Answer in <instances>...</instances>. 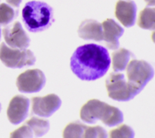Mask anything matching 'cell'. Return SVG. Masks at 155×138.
<instances>
[{
    "label": "cell",
    "instance_id": "277c9868",
    "mask_svg": "<svg viewBox=\"0 0 155 138\" xmlns=\"http://www.w3.org/2000/svg\"><path fill=\"white\" fill-rule=\"evenodd\" d=\"M126 71L129 86L136 95L143 90L154 74L153 68L149 63L137 59L130 60L126 67Z\"/></svg>",
    "mask_w": 155,
    "mask_h": 138
},
{
    "label": "cell",
    "instance_id": "6da1fadb",
    "mask_svg": "<svg viewBox=\"0 0 155 138\" xmlns=\"http://www.w3.org/2000/svg\"><path fill=\"white\" fill-rule=\"evenodd\" d=\"M111 65L107 50L101 45L88 44L78 47L72 55L70 67L82 80H96L103 77Z\"/></svg>",
    "mask_w": 155,
    "mask_h": 138
},
{
    "label": "cell",
    "instance_id": "52a82bcc",
    "mask_svg": "<svg viewBox=\"0 0 155 138\" xmlns=\"http://www.w3.org/2000/svg\"><path fill=\"white\" fill-rule=\"evenodd\" d=\"M45 84V74L39 69H29L21 73L16 80L19 91L35 93L40 91Z\"/></svg>",
    "mask_w": 155,
    "mask_h": 138
},
{
    "label": "cell",
    "instance_id": "8992f818",
    "mask_svg": "<svg viewBox=\"0 0 155 138\" xmlns=\"http://www.w3.org/2000/svg\"><path fill=\"white\" fill-rule=\"evenodd\" d=\"M108 97L116 101H129L137 96L132 91L123 74L110 73L106 80Z\"/></svg>",
    "mask_w": 155,
    "mask_h": 138
},
{
    "label": "cell",
    "instance_id": "4fadbf2b",
    "mask_svg": "<svg viewBox=\"0 0 155 138\" xmlns=\"http://www.w3.org/2000/svg\"><path fill=\"white\" fill-rule=\"evenodd\" d=\"M78 34L84 40H103V28L102 25L95 20H85L80 24L78 28Z\"/></svg>",
    "mask_w": 155,
    "mask_h": 138
},
{
    "label": "cell",
    "instance_id": "e0dca14e",
    "mask_svg": "<svg viewBox=\"0 0 155 138\" xmlns=\"http://www.w3.org/2000/svg\"><path fill=\"white\" fill-rule=\"evenodd\" d=\"M86 125L79 121L68 124L63 130V137H84Z\"/></svg>",
    "mask_w": 155,
    "mask_h": 138
},
{
    "label": "cell",
    "instance_id": "30bf717a",
    "mask_svg": "<svg viewBox=\"0 0 155 138\" xmlns=\"http://www.w3.org/2000/svg\"><path fill=\"white\" fill-rule=\"evenodd\" d=\"M29 110V99L22 95H16L12 97L7 107V118L14 124H20L26 119Z\"/></svg>",
    "mask_w": 155,
    "mask_h": 138
},
{
    "label": "cell",
    "instance_id": "d6986e66",
    "mask_svg": "<svg viewBox=\"0 0 155 138\" xmlns=\"http://www.w3.org/2000/svg\"><path fill=\"white\" fill-rule=\"evenodd\" d=\"M110 137H133L134 131L128 125H120L119 127L112 129L109 132Z\"/></svg>",
    "mask_w": 155,
    "mask_h": 138
},
{
    "label": "cell",
    "instance_id": "d4e9b609",
    "mask_svg": "<svg viewBox=\"0 0 155 138\" xmlns=\"http://www.w3.org/2000/svg\"><path fill=\"white\" fill-rule=\"evenodd\" d=\"M0 111H1V104H0Z\"/></svg>",
    "mask_w": 155,
    "mask_h": 138
},
{
    "label": "cell",
    "instance_id": "7c38bea8",
    "mask_svg": "<svg viewBox=\"0 0 155 138\" xmlns=\"http://www.w3.org/2000/svg\"><path fill=\"white\" fill-rule=\"evenodd\" d=\"M103 28V40L110 50L119 48V38L124 33V29L112 19H107L101 23Z\"/></svg>",
    "mask_w": 155,
    "mask_h": 138
},
{
    "label": "cell",
    "instance_id": "ffe728a7",
    "mask_svg": "<svg viewBox=\"0 0 155 138\" xmlns=\"http://www.w3.org/2000/svg\"><path fill=\"white\" fill-rule=\"evenodd\" d=\"M84 137H107V133L102 126H87Z\"/></svg>",
    "mask_w": 155,
    "mask_h": 138
},
{
    "label": "cell",
    "instance_id": "3957f363",
    "mask_svg": "<svg viewBox=\"0 0 155 138\" xmlns=\"http://www.w3.org/2000/svg\"><path fill=\"white\" fill-rule=\"evenodd\" d=\"M22 20L28 31H43L53 22L52 8L45 2H27L22 9Z\"/></svg>",
    "mask_w": 155,
    "mask_h": 138
},
{
    "label": "cell",
    "instance_id": "7402d4cb",
    "mask_svg": "<svg viewBox=\"0 0 155 138\" xmlns=\"http://www.w3.org/2000/svg\"><path fill=\"white\" fill-rule=\"evenodd\" d=\"M9 5H11L12 7H15V8H18L21 3L22 0H5Z\"/></svg>",
    "mask_w": 155,
    "mask_h": 138
},
{
    "label": "cell",
    "instance_id": "9a60e30c",
    "mask_svg": "<svg viewBox=\"0 0 155 138\" xmlns=\"http://www.w3.org/2000/svg\"><path fill=\"white\" fill-rule=\"evenodd\" d=\"M137 25L143 29L154 30L155 10L153 7L147 6L139 12Z\"/></svg>",
    "mask_w": 155,
    "mask_h": 138
},
{
    "label": "cell",
    "instance_id": "5b68a950",
    "mask_svg": "<svg viewBox=\"0 0 155 138\" xmlns=\"http://www.w3.org/2000/svg\"><path fill=\"white\" fill-rule=\"evenodd\" d=\"M0 59L5 67L10 68H21L32 66L36 62L35 55L30 50L12 48L5 43L0 44Z\"/></svg>",
    "mask_w": 155,
    "mask_h": 138
},
{
    "label": "cell",
    "instance_id": "44dd1931",
    "mask_svg": "<svg viewBox=\"0 0 155 138\" xmlns=\"http://www.w3.org/2000/svg\"><path fill=\"white\" fill-rule=\"evenodd\" d=\"M34 135L30 126L26 123L10 134L11 137H32Z\"/></svg>",
    "mask_w": 155,
    "mask_h": 138
},
{
    "label": "cell",
    "instance_id": "8fae6325",
    "mask_svg": "<svg viewBox=\"0 0 155 138\" xmlns=\"http://www.w3.org/2000/svg\"><path fill=\"white\" fill-rule=\"evenodd\" d=\"M115 17L124 27L134 26L137 17V5L132 0H118L115 5Z\"/></svg>",
    "mask_w": 155,
    "mask_h": 138
},
{
    "label": "cell",
    "instance_id": "9c48e42d",
    "mask_svg": "<svg viewBox=\"0 0 155 138\" xmlns=\"http://www.w3.org/2000/svg\"><path fill=\"white\" fill-rule=\"evenodd\" d=\"M32 113L41 117H50L61 105L60 98L55 94H49L45 97H34L31 99Z\"/></svg>",
    "mask_w": 155,
    "mask_h": 138
},
{
    "label": "cell",
    "instance_id": "5bb4252c",
    "mask_svg": "<svg viewBox=\"0 0 155 138\" xmlns=\"http://www.w3.org/2000/svg\"><path fill=\"white\" fill-rule=\"evenodd\" d=\"M130 58H134L131 52L124 48H121L118 51H115L112 54L113 68L115 72L123 71L126 69L128 63L130 60Z\"/></svg>",
    "mask_w": 155,
    "mask_h": 138
},
{
    "label": "cell",
    "instance_id": "603a6c76",
    "mask_svg": "<svg viewBox=\"0 0 155 138\" xmlns=\"http://www.w3.org/2000/svg\"><path fill=\"white\" fill-rule=\"evenodd\" d=\"M144 1L149 6H153L155 5V0H144Z\"/></svg>",
    "mask_w": 155,
    "mask_h": 138
},
{
    "label": "cell",
    "instance_id": "ac0fdd59",
    "mask_svg": "<svg viewBox=\"0 0 155 138\" xmlns=\"http://www.w3.org/2000/svg\"><path fill=\"white\" fill-rule=\"evenodd\" d=\"M16 12L11 5L2 3L0 4V25L5 26L13 20Z\"/></svg>",
    "mask_w": 155,
    "mask_h": 138
},
{
    "label": "cell",
    "instance_id": "ba28073f",
    "mask_svg": "<svg viewBox=\"0 0 155 138\" xmlns=\"http://www.w3.org/2000/svg\"><path fill=\"white\" fill-rule=\"evenodd\" d=\"M5 44L12 48L17 49H27L30 39L23 30L21 24L19 21H14L2 30Z\"/></svg>",
    "mask_w": 155,
    "mask_h": 138
},
{
    "label": "cell",
    "instance_id": "2e32d148",
    "mask_svg": "<svg viewBox=\"0 0 155 138\" xmlns=\"http://www.w3.org/2000/svg\"><path fill=\"white\" fill-rule=\"evenodd\" d=\"M26 124L30 126L33 135L36 136H43L48 132L50 128V124L47 120L32 117L26 121Z\"/></svg>",
    "mask_w": 155,
    "mask_h": 138
},
{
    "label": "cell",
    "instance_id": "cb8c5ba5",
    "mask_svg": "<svg viewBox=\"0 0 155 138\" xmlns=\"http://www.w3.org/2000/svg\"><path fill=\"white\" fill-rule=\"evenodd\" d=\"M0 37H1V29H0Z\"/></svg>",
    "mask_w": 155,
    "mask_h": 138
},
{
    "label": "cell",
    "instance_id": "7a4b0ae2",
    "mask_svg": "<svg viewBox=\"0 0 155 138\" xmlns=\"http://www.w3.org/2000/svg\"><path fill=\"white\" fill-rule=\"evenodd\" d=\"M80 118L86 123H95L100 120L108 126H117L123 121V114L117 107L98 99H91L83 105Z\"/></svg>",
    "mask_w": 155,
    "mask_h": 138
}]
</instances>
